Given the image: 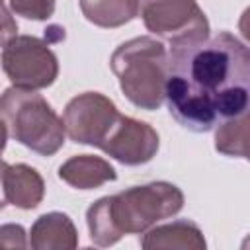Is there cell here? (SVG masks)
Instances as JSON below:
<instances>
[{"label":"cell","mask_w":250,"mask_h":250,"mask_svg":"<svg viewBox=\"0 0 250 250\" xmlns=\"http://www.w3.org/2000/svg\"><path fill=\"white\" fill-rule=\"evenodd\" d=\"M164 100L170 115L193 133L248 111L250 53L229 31L168 51Z\"/></svg>","instance_id":"cell-1"},{"label":"cell","mask_w":250,"mask_h":250,"mask_svg":"<svg viewBox=\"0 0 250 250\" xmlns=\"http://www.w3.org/2000/svg\"><path fill=\"white\" fill-rule=\"evenodd\" d=\"M109 66L133 105L154 111L164 104L168 49L162 41L152 35L133 37L111 53Z\"/></svg>","instance_id":"cell-2"},{"label":"cell","mask_w":250,"mask_h":250,"mask_svg":"<svg viewBox=\"0 0 250 250\" xmlns=\"http://www.w3.org/2000/svg\"><path fill=\"white\" fill-rule=\"evenodd\" d=\"M0 121L8 135L41 156H53L64 145V125L37 90L10 86L0 96Z\"/></svg>","instance_id":"cell-3"},{"label":"cell","mask_w":250,"mask_h":250,"mask_svg":"<svg viewBox=\"0 0 250 250\" xmlns=\"http://www.w3.org/2000/svg\"><path fill=\"white\" fill-rule=\"evenodd\" d=\"M109 197V213L117 230L143 234L162 219L178 215L184 207V193L170 182H150L127 188Z\"/></svg>","instance_id":"cell-4"},{"label":"cell","mask_w":250,"mask_h":250,"mask_svg":"<svg viewBox=\"0 0 250 250\" xmlns=\"http://www.w3.org/2000/svg\"><path fill=\"white\" fill-rule=\"evenodd\" d=\"M145 27L170 49L201 43L209 37V21L197 0H139Z\"/></svg>","instance_id":"cell-5"},{"label":"cell","mask_w":250,"mask_h":250,"mask_svg":"<svg viewBox=\"0 0 250 250\" xmlns=\"http://www.w3.org/2000/svg\"><path fill=\"white\" fill-rule=\"evenodd\" d=\"M2 70L16 88L43 90L59 76V59L49 43L33 35H16L0 55Z\"/></svg>","instance_id":"cell-6"},{"label":"cell","mask_w":250,"mask_h":250,"mask_svg":"<svg viewBox=\"0 0 250 250\" xmlns=\"http://www.w3.org/2000/svg\"><path fill=\"white\" fill-rule=\"evenodd\" d=\"M117 115L119 111L107 96L100 92H84L74 96L66 104L61 119L70 141L78 145L98 146Z\"/></svg>","instance_id":"cell-7"},{"label":"cell","mask_w":250,"mask_h":250,"mask_svg":"<svg viewBox=\"0 0 250 250\" xmlns=\"http://www.w3.org/2000/svg\"><path fill=\"white\" fill-rule=\"evenodd\" d=\"M160 146L156 129L145 121L119 113L104 141L98 145L102 152L125 166H141L150 162Z\"/></svg>","instance_id":"cell-8"},{"label":"cell","mask_w":250,"mask_h":250,"mask_svg":"<svg viewBox=\"0 0 250 250\" xmlns=\"http://www.w3.org/2000/svg\"><path fill=\"white\" fill-rule=\"evenodd\" d=\"M141 246L145 250H205L207 242L201 229L189 219H178L166 225L150 227L143 232Z\"/></svg>","instance_id":"cell-9"},{"label":"cell","mask_w":250,"mask_h":250,"mask_svg":"<svg viewBox=\"0 0 250 250\" xmlns=\"http://www.w3.org/2000/svg\"><path fill=\"white\" fill-rule=\"evenodd\" d=\"M29 246L33 250H74L78 246V230L66 213H43L31 225Z\"/></svg>","instance_id":"cell-10"},{"label":"cell","mask_w":250,"mask_h":250,"mask_svg":"<svg viewBox=\"0 0 250 250\" xmlns=\"http://www.w3.org/2000/svg\"><path fill=\"white\" fill-rule=\"evenodd\" d=\"M59 178L74 189H96L117 180L115 168L102 156L74 154L59 166Z\"/></svg>","instance_id":"cell-11"},{"label":"cell","mask_w":250,"mask_h":250,"mask_svg":"<svg viewBox=\"0 0 250 250\" xmlns=\"http://www.w3.org/2000/svg\"><path fill=\"white\" fill-rule=\"evenodd\" d=\"M4 197L6 203L18 209H35L45 197V182L29 164H8L4 172Z\"/></svg>","instance_id":"cell-12"},{"label":"cell","mask_w":250,"mask_h":250,"mask_svg":"<svg viewBox=\"0 0 250 250\" xmlns=\"http://www.w3.org/2000/svg\"><path fill=\"white\" fill-rule=\"evenodd\" d=\"M80 10L90 23L113 29L139 16V0H80Z\"/></svg>","instance_id":"cell-13"},{"label":"cell","mask_w":250,"mask_h":250,"mask_svg":"<svg viewBox=\"0 0 250 250\" xmlns=\"http://www.w3.org/2000/svg\"><path fill=\"white\" fill-rule=\"evenodd\" d=\"M248 111L219 121L215 127V148L227 156H248Z\"/></svg>","instance_id":"cell-14"},{"label":"cell","mask_w":250,"mask_h":250,"mask_svg":"<svg viewBox=\"0 0 250 250\" xmlns=\"http://www.w3.org/2000/svg\"><path fill=\"white\" fill-rule=\"evenodd\" d=\"M86 225L90 230V240L100 246V248H107L117 244L123 234L117 230L111 213H109V197H100L98 201H94L88 211H86Z\"/></svg>","instance_id":"cell-15"},{"label":"cell","mask_w":250,"mask_h":250,"mask_svg":"<svg viewBox=\"0 0 250 250\" xmlns=\"http://www.w3.org/2000/svg\"><path fill=\"white\" fill-rule=\"evenodd\" d=\"M57 0H10V8L16 16L33 21H45L55 14Z\"/></svg>","instance_id":"cell-16"},{"label":"cell","mask_w":250,"mask_h":250,"mask_svg":"<svg viewBox=\"0 0 250 250\" xmlns=\"http://www.w3.org/2000/svg\"><path fill=\"white\" fill-rule=\"evenodd\" d=\"M29 240L25 229L16 223H8L0 227V248H27Z\"/></svg>","instance_id":"cell-17"},{"label":"cell","mask_w":250,"mask_h":250,"mask_svg":"<svg viewBox=\"0 0 250 250\" xmlns=\"http://www.w3.org/2000/svg\"><path fill=\"white\" fill-rule=\"evenodd\" d=\"M16 35H18V21L12 16V12L4 6V2L0 0V47L10 43Z\"/></svg>","instance_id":"cell-18"},{"label":"cell","mask_w":250,"mask_h":250,"mask_svg":"<svg viewBox=\"0 0 250 250\" xmlns=\"http://www.w3.org/2000/svg\"><path fill=\"white\" fill-rule=\"evenodd\" d=\"M8 168V162H4L0 158V209H4L8 203H6V197H4V172Z\"/></svg>","instance_id":"cell-19"},{"label":"cell","mask_w":250,"mask_h":250,"mask_svg":"<svg viewBox=\"0 0 250 250\" xmlns=\"http://www.w3.org/2000/svg\"><path fill=\"white\" fill-rule=\"evenodd\" d=\"M6 139H8V131H6V125L0 121V154L6 148Z\"/></svg>","instance_id":"cell-20"}]
</instances>
